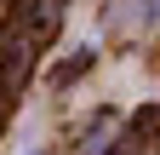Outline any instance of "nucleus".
Returning <instances> with one entry per match:
<instances>
[{
    "mask_svg": "<svg viewBox=\"0 0 160 155\" xmlns=\"http://www.w3.org/2000/svg\"><path fill=\"white\" fill-rule=\"evenodd\" d=\"M29 155H46V149H29Z\"/></svg>",
    "mask_w": 160,
    "mask_h": 155,
    "instance_id": "obj_2",
    "label": "nucleus"
},
{
    "mask_svg": "<svg viewBox=\"0 0 160 155\" xmlns=\"http://www.w3.org/2000/svg\"><path fill=\"white\" fill-rule=\"evenodd\" d=\"M92 63H97V52H92V46H80V52L69 57V63H57V69H52V86H69L74 75H86Z\"/></svg>",
    "mask_w": 160,
    "mask_h": 155,
    "instance_id": "obj_1",
    "label": "nucleus"
}]
</instances>
